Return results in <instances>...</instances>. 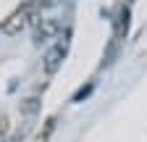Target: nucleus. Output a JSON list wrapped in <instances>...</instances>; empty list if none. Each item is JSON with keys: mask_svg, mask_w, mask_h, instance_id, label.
<instances>
[{"mask_svg": "<svg viewBox=\"0 0 147 142\" xmlns=\"http://www.w3.org/2000/svg\"><path fill=\"white\" fill-rule=\"evenodd\" d=\"M58 32H61V24L55 21V19H40V21H37L34 40H37V42H42V40H50V37H55Z\"/></svg>", "mask_w": 147, "mask_h": 142, "instance_id": "nucleus-3", "label": "nucleus"}, {"mask_svg": "<svg viewBox=\"0 0 147 142\" xmlns=\"http://www.w3.org/2000/svg\"><path fill=\"white\" fill-rule=\"evenodd\" d=\"M37 3H40V0H29V3H24L18 11H13L8 19L0 24V32L8 34V37H13V34H18L29 21H37V19H34V8H37Z\"/></svg>", "mask_w": 147, "mask_h": 142, "instance_id": "nucleus-1", "label": "nucleus"}, {"mask_svg": "<svg viewBox=\"0 0 147 142\" xmlns=\"http://www.w3.org/2000/svg\"><path fill=\"white\" fill-rule=\"evenodd\" d=\"M63 58H66V42H58V45H53V47L45 53V61H42V68H45V74H47V76H53L55 71L61 68Z\"/></svg>", "mask_w": 147, "mask_h": 142, "instance_id": "nucleus-2", "label": "nucleus"}, {"mask_svg": "<svg viewBox=\"0 0 147 142\" xmlns=\"http://www.w3.org/2000/svg\"><path fill=\"white\" fill-rule=\"evenodd\" d=\"M8 129H11V121H8V116H5V113H0V139H3V137L8 134Z\"/></svg>", "mask_w": 147, "mask_h": 142, "instance_id": "nucleus-6", "label": "nucleus"}, {"mask_svg": "<svg viewBox=\"0 0 147 142\" xmlns=\"http://www.w3.org/2000/svg\"><path fill=\"white\" fill-rule=\"evenodd\" d=\"M37 111H40V100H37V97H26V100L21 103V113H24V116H32V113H37Z\"/></svg>", "mask_w": 147, "mask_h": 142, "instance_id": "nucleus-5", "label": "nucleus"}, {"mask_svg": "<svg viewBox=\"0 0 147 142\" xmlns=\"http://www.w3.org/2000/svg\"><path fill=\"white\" fill-rule=\"evenodd\" d=\"M55 126H58V116H50L45 124H42V129L37 132V137H34V142H50V137L55 134Z\"/></svg>", "mask_w": 147, "mask_h": 142, "instance_id": "nucleus-4", "label": "nucleus"}]
</instances>
